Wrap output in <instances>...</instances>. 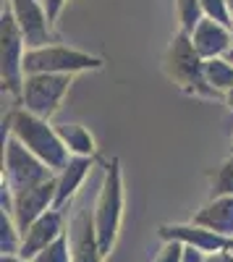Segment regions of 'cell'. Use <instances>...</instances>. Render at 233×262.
Listing matches in <instances>:
<instances>
[{
    "instance_id": "cell-1",
    "label": "cell",
    "mask_w": 233,
    "mask_h": 262,
    "mask_svg": "<svg viewBox=\"0 0 233 262\" xmlns=\"http://www.w3.org/2000/svg\"><path fill=\"white\" fill-rule=\"evenodd\" d=\"M11 137L18 139L32 155H37L50 170H63L68 165V147L58 137V128H53L45 118H37L29 111H16L8 118Z\"/></svg>"
},
{
    "instance_id": "cell-2",
    "label": "cell",
    "mask_w": 233,
    "mask_h": 262,
    "mask_svg": "<svg viewBox=\"0 0 233 262\" xmlns=\"http://www.w3.org/2000/svg\"><path fill=\"white\" fill-rule=\"evenodd\" d=\"M204 58L194 50L192 34L186 32H176L171 48L165 53V74L176 86H181L189 95H202V97H213L218 95L213 86L207 84V71H204Z\"/></svg>"
},
{
    "instance_id": "cell-3",
    "label": "cell",
    "mask_w": 233,
    "mask_h": 262,
    "mask_svg": "<svg viewBox=\"0 0 233 262\" xmlns=\"http://www.w3.org/2000/svg\"><path fill=\"white\" fill-rule=\"evenodd\" d=\"M123 221V176H121V160L113 158L105 170V179L95 202V228L102 257L110 254L118 238V228Z\"/></svg>"
},
{
    "instance_id": "cell-4",
    "label": "cell",
    "mask_w": 233,
    "mask_h": 262,
    "mask_svg": "<svg viewBox=\"0 0 233 262\" xmlns=\"http://www.w3.org/2000/svg\"><path fill=\"white\" fill-rule=\"evenodd\" d=\"M50 179H55V170H50L37 155H32L18 139L8 137L6 160H3V186L11 191V196L37 189L48 184Z\"/></svg>"
},
{
    "instance_id": "cell-5",
    "label": "cell",
    "mask_w": 233,
    "mask_h": 262,
    "mask_svg": "<svg viewBox=\"0 0 233 262\" xmlns=\"http://www.w3.org/2000/svg\"><path fill=\"white\" fill-rule=\"evenodd\" d=\"M102 69V60L97 55L81 53L66 45H48L39 50H27L24 55V74H60L74 76L79 71H97Z\"/></svg>"
},
{
    "instance_id": "cell-6",
    "label": "cell",
    "mask_w": 233,
    "mask_h": 262,
    "mask_svg": "<svg viewBox=\"0 0 233 262\" xmlns=\"http://www.w3.org/2000/svg\"><path fill=\"white\" fill-rule=\"evenodd\" d=\"M24 37L18 32L11 8H6L3 18H0V79H3V90L11 95H21L24 90Z\"/></svg>"
},
{
    "instance_id": "cell-7",
    "label": "cell",
    "mask_w": 233,
    "mask_h": 262,
    "mask_svg": "<svg viewBox=\"0 0 233 262\" xmlns=\"http://www.w3.org/2000/svg\"><path fill=\"white\" fill-rule=\"evenodd\" d=\"M71 86V76L60 74H32L24 79V90H21V100H24V111H29L37 118L50 121L63 102Z\"/></svg>"
},
{
    "instance_id": "cell-8",
    "label": "cell",
    "mask_w": 233,
    "mask_h": 262,
    "mask_svg": "<svg viewBox=\"0 0 233 262\" xmlns=\"http://www.w3.org/2000/svg\"><path fill=\"white\" fill-rule=\"evenodd\" d=\"M55 191H58V176L50 179L48 184H42L37 189H29L24 194H16L11 196V215H13V223L24 238V233L39 221L48 210H53L55 205Z\"/></svg>"
},
{
    "instance_id": "cell-9",
    "label": "cell",
    "mask_w": 233,
    "mask_h": 262,
    "mask_svg": "<svg viewBox=\"0 0 233 262\" xmlns=\"http://www.w3.org/2000/svg\"><path fill=\"white\" fill-rule=\"evenodd\" d=\"M8 8L18 24L21 37H24L27 50H39L50 45V16L39 0H11Z\"/></svg>"
},
{
    "instance_id": "cell-10",
    "label": "cell",
    "mask_w": 233,
    "mask_h": 262,
    "mask_svg": "<svg viewBox=\"0 0 233 262\" xmlns=\"http://www.w3.org/2000/svg\"><path fill=\"white\" fill-rule=\"evenodd\" d=\"M66 233H68L74 262H102L97 228H95V210H87V205H79Z\"/></svg>"
},
{
    "instance_id": "cell-11",
    "label": "cell",
    "mask_w": 233,
    "mask_h": 262,
    "mask_svg": "<svg viewBox=\"0 0 233 262\" xmlns=\"http://www.w3.org/2000/svg\"><path fill=\"white\" fill-rule=\"evenodd\" d=\"M160 236L165 242H181L183 247H192V249H199L202 254L207 257H215L220 254L230 238L209 231V228H202V226H194V223H176V226H160Z\"/></svg>"
},
{
    "instance_id": "cell-12",
    "label": "cell",
    "mask_w": 233,
    "mask_h": 262,
    "mask_svg": "<svg viewBox=\"0 0 233 262\" xmlns=\"http://www.w3.org/2000/svg\"><path fill=\"white\" fill-rule=\"evenodd\" d=\"M66 233V223H63V212L60 210H48L39 221L24 233L21 238V252L18 257L24 259H34L37 254H42L50 244H55L58 238Z\"/></svg>"
},
{
    "instance_id": "cell-13",
    "label": "cell",
    "mask_w": 233,
    "mask_h": 262,
    "mask_svg": "<svg viewBox=\"0 0 233 262\" xmlns=\"http://www.w3.org/2000/svg\"><path fill=\"white\" fill-rule=\"evenodd\" d=\"M192 42H194V50L204 60H213V58H225L230 53L233 34H230V27L204 16L192 32Z\"/></svg>"
},
{
    "instance_id": "cell-14",
    "label": "cell",
    "mask_w": 233,
    "mask_h": 262,
    "mask_svg": "<svg viewBox=\"0 0 233 262\" xmlns=\"http://www.w3.org/2000/svg\"><path fill=\"white\" fill-rule=\"evenodd\" d=\"M194 226L209 228L225 238H233V196H213L197 215Z\"/></svg>"
},
{
    "instance_id": "cell-15",
    "label": "cell",
    "mask_w": 233,
    "mask_h": 262,
    "mask_svg": "<svg viewBox=\"0 0 233 262\" xmlns=\"http://www.w3.org/2000/svg\"><path fill=\"white\" fill-rule=\"evenodd\" d=\"M92 168V158H71L68 165L58 173V191H55V205L53 210H60L66 205H71V200L76 196L81 181L87 179V173Z\"/></svg>"
},
{
    "instance_id": "cell-16",
    "label": "cell",
    "mask_w": 233,
    "mask_h": 262,
    "mask_svg": "<svg viewBox=\"0 0 233 262\" xmlns=\"http://www.w3.org/2000/svg\"><path fill=\"white\" fill-rule=\"evenodd\" d=\"M58 137L68 147V152H74V158H92L95 155V137L84 126L63 123V126H58Z\"/></svg>"
},
{
    "instance_id": "cell-17",
    "label": "cell",
    "mask_w": 233,
    "mask_h": 262,
    "mask_svg": "<svg viewBox=\"0 0 233 262\" xmlns=\"http://www.w3.org/2000/svg\"><path fill=\"white\" fill-rule=\"evenodd\" d=\"M204 71H207V84L213 86L215 92L228 95L233 90V63L228 58H213L204 63Z\"/></svg>"
},
{
    "instance_id": "cell-18",
    "label": "cell",
    "mask_w": 233,
    "mask_h": 262,
    "mask_svg": "<svg viewBox=\"0 0 233 262\" xmlns=\"http://www.w3.org/2000/svg\"><path fill=\"white\" fill-rule=\"evenodd\" d=\"M0 252H3V257L21 252V233L13 223V215L6 210L0 215Z\"/></svg>"
},
{
    "instance_id": "cell-19",
    "label": "cell",
    "mask_w": 233,
    "mask_h": 262,
    "mask_svg": "<svg viewBox=\"0 0 233 262\" xmlns=\"http://www.w3.org/2000/svg\"><path fill=\"white\" fill-rule=\"evenodd\" d=\"M176 6H178V21H181L178 29L186 32V34H192L194 27L204 18L202 3H199V0H176Z\"/></svg>"
},
{
    "instance_id": "cell-20",
    "label": "cell",
    "mask_w": 233,
    "mask_h": 262,
    "mask_svg": "<svg viewBox=\"0 0 233 262\" xmlns=\"http://www.w3.org/2000/svg\"><path fill=\"white\" fill-rule=\"evenodd\" d=\"M209 181H213V196H233V155L215 168Z\"/></svg>"
},
{
    "instance_id": "cell-21",
    "label": "cell",
    "mask_w": 233,
    "mask_h": 262,
    "mask_svg": "<svg viewBox=\"0 0 233 262\" xmlns=\"http://www.w3.org/2000/svg\"><path fill=\"white\" fill-rule=\"evenodd\" d=\"M68 231V228H66ZM32 262H74L71 259V244H68V233H63L55 244H50L42 254H37Z\"/></svg>"
},
{
    "instance_id": "cell-22",
    "label": "cell",
    "mask_w": 233,
    "mask_h": 262,
    "mask_svg": "<svg viewBox=\"0 0 233 262\" xmlns=\"http://www.w3.org/2000/svg\"><path fill=\"white\" fill-rule=\"evenodd\" d=\"M199 3H202V11H204L207 18H215V21H220V24L230 27L233 16H230V11H228L225 0H199Z\"/></svg>"
},
{
    "instance_id": "cell-23",
    "label": "cell",
    "mask_w": 233,
    "mask_h": 262,
    "mask_svg": "<svg viewBox=\"0 0 233 262\" xmlns=\"http://www.w3.org/2000/svg\"><path fill=\"white\" fill-rule=\"evenodd\" d=\"M183 252H186V247L181 242H165L162 249L157 252L155 262H183Z\"/></svg>"
},
{
    "instance_id": "cell-24",
    "label": "cell",
    "mask_w": 233,
    "mask_h": 262,
    "mask_svg": "<svg viewBox=\"0 0 233 262\" xmlns=\"http://www.w3.org/2000/svg\"><path fill=\"white\" fill-rule=\"evenodd\" d=\"M63 3H66V0H42V6H45V11H48L50 21H55V18H58V13H60Z\"/></svg>"
},
{
    "instance_id": "cell-25",
    "label": "cell",
    "mask_w": 233,
    "mask_h": 262,
    "mask_svg": "<svg viewBox=\"0 0 233 262\" xmlns=\"http://www.w3.org/2000/svg\"><path fill=\"white\" fill-rule=\"evenodd\" d=\"M183 262H207V254H202L199 249L186 247V252H183Z\"/></svg>"
},
{
    "instance_id": "cell-26",
    "label": "cell",
    "mask_w": 233,
    "mask_h": 262,
    "mask_svg": "<svg viewBox=\"0 0 233 262\" xmlns=\"http://www.w3.org/2000/svg\"><path fill=\"white\" fill-rule=\"evenodd\" d=\"M0 262H32V259H24V257H18V254H6Z\"/></svg>"
},
{
    "instance_id": "cell-27",
    "label": "cell",
    "mask_w": 233,
    "mask_h": 262,
    "mask_svg": "<svg viewBox=\"0 0 233 262\" xmlns=\"http://www.w3.org/2000/svg\"><path fill=\"white\" fill-rule=\"evenodd\" d=\"M225 105H228V107H230V111H233V90H230V92L225 95Z\"/></svg>"
},
{
    "instance_id": "cell-28",
    "label": "cell",
    "mask_w": 233,
    "mask_h": 262,
    "mask_svg": "<svg viewBox=\"0 0 233 262\" xmlns=\"http://www.w3.org/2000/svg\"><path fill=\"white\" fill-rule=\"evenodd\" d=\"M225 3H228V11H230V16H233V0H225Z\"/></svg>"
},
{
    "instance_id": "cell-29",
    "label": "cell",
    "mask_w": 233,
    "mask_h": 262,
    "mask_svg": "<svg viewBox=\"0 0 233 262\" xmlns=\"http://www.w3.org/2000/svg\"><path fill=\"white\" fill-rule=\"evenodd\" d=\"M225 58H228V60H230V63H233V48H230V53H228V55H225Z\"/></svg>"
},
{
    "instance_id": "cell-30",
    "label": "cell",
    "mask_w": 233,
    "mask_h": 262,
    "mask_svg": "<svg viewBox=\"0 0 233 262\" xmlns=\"http://www.w3.org/2000/svg\"><path fill=\"white\" fill-rule=\"evenodd\" d=\"M230 34H233V21H230Z\"/></svg>"
}]
</instances>
